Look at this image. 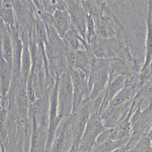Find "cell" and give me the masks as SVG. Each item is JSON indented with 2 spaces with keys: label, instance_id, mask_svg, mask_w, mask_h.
Here are the masks:
<instances>
[{
  "label": "cell",
  "instance_id": "1",
  "mask_svg": "<svg viewBox=\"0 0 152 152\" xmlns=\"http://www.w3.org/2000/svg\"><path fill=\"white\" fill-rule=\"evenodd\" d=\"M110 81V60L96 57L88 75V86L91 101L98 98L104 93Z\"/></svg>",
  "mask_w": 152,
  "mask_h": 152
},
{
  "label": "cell",
  "instance_id": "2",
  "mask_svg": "<svg viewBox=\"0 0 152 152\" xmlns=\"http://www.w3.org/2000/svg\"><path fill=\"white\" fill-rule=\"evenodd\" d=\"M56 80L59 113L62 118V121H65L70 117L74 107V91L69 69H66Z\"/></svg>",
  "mask_w": 152,
  "mask_h": 152
},
{
  "label": "cell",
  "instance_id": "3",
  "mask_svg": "<svg viewBox=\"0 0 152 152\" xmlns=\"http://www.w3.org/2000/svg\"><path fill=\"white\" fill-rule=\"evenodd\" d=\"M69 71L71 74L74 91L73 112H75L91 100L90 90L88 86V76L80 69L75 68L70 69Z\"/></svg>",
  "mask_w": 152,
  "mask_h": 152
},
{
  "label": "cell",
  "instance_id": "4",
  "mask_svg": "<svg viewBox=\"0 0 152 152\" xmlns=\"http://www.w3.org/2000/svg\"><path fill=\"white\" fill-rule=\"evenodd\" d=\"M105 129L101 115L93 113L88 119L79 145V152H90L97 138Z\"/></svg>",
  "mask_w": 152,
  "mask_h": 152
},
{
  "label": "cell",
  "instance_id": "5",
  "mask_svg": "<svg viewBox=\"0 0 152 152\" xmlns=\"http://www.w3.org/2000/svg\"><path fill=\"white\" fill-rule=\"evenodd\" d=\"M66 2L72 26L77 30L81 37L86 40L88 13L80 1H66Z\"/></svg>",
  "mask_w": 152,
  "mask_h": 152
},
{
  "label": "cell",
  "instance_id": "6",
  "mask_svg": "<svg viewBox=\"0 0 152 152\" xmlns=\"http://www.w3.org/2000/svg\"><path fill=\"white\" fill-rule=\"evenodd\" d=\"M13 81V66L2 57L0 67L1 107L9 109V94Z\"/></svg>",
  "mask_w": 152,
  "mask_h": 152
},
{
  "label": "cell",
  "instance_id": "7",
  "mask_svg": "<svg viewBox=\"0 0 152 152\" xmlns=\"http://www.w3.org/2000/svg\"><path fill=\"white\" fill-rule=\"evenodd\" d=\"M152 64V1L148 2L146 15V37L145 41V59L141 72L146 71Z\"/></svg>",
  "mask_w": 152,
  "mask_h": 152
},
{
  "label": "cell",
  "instance_id": "8",
  "mask_svg": "<svg viewBox=\"0 0 152 152\" xmlns=\"http://www.w3.org/2000/svg\"><path fill=\"white\" fill-rule=\"evenodd\" d=\"M128 78V76L119 75L110 81L109 85L107 87L104 93L102 105H101L100 110V115L108 107L109 104L111 102V100L125 88V86L127 84Z\"/></svg>",
  "mask_w": 152,
  "mask_h": 152
},
{
  "label": "cell",
  "instance_id": "9",
  "mask_svg": "<svg viewBox=\"0 0 152 152\" xmlns=\"http://www.w3.org/2000/svg\"><path fill=\"white\" fill-rule=\"evenodd\" d=\"M72 25V24L71 18L67 10H57L53 15H52L51 24L50 26H52L55 29L56 33L62 39L71 29Z\"/></svg>",
  "mask_w": 152,
  "mask_h": 152
},
{
  "label": "cell",
  "instance_id": "10",
  "mask_svg": "<svg viewBox=\"0 0 152 152\" xmlns=\"http://www.w3.org/2000/svg\"><path fill=\"white\" fill-rule=\"evenodd\" d=\"M1 36H2V57L13 66L14 48L10 28L1 21Z\"/></svg>",
  "mask_w": 152,
  "mask_h": 152
},
{
  "label": "cell",
  "instance_id": "11",
  "mask_svg": "<svg viewBox=\"0 0 152 152\" xmlns=\"http://www.w3.org/2000/svg\"><path fill=\"white\" fill-rule=\"evenodd\" d=\"M1 20L9 28L16 27V15L12 1H2L0 6Z\"/></svg>",
  "mask_w": 152,
  "mask_h": 152
},
{
  "label": "cell",
  "instance_id": "12",
  "mask_svg": "<svg viewBox=\"0 0 152 152\" xmlns=\"http://www.w3.org/2000/svg\"><path fill=\"white\" fill-rule=\"evenodd\" d=\"M129 140L107 141L103 143H95L90 152H113L127 145Z\"/></svg>",
  "mask_w": 152,
  "mask_h": 152
}]
</instances>
